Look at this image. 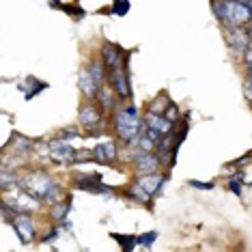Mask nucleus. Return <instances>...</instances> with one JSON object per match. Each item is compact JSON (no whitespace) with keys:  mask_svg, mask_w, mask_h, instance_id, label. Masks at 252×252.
I'll return each mask as SVG.
<instances>
[{"mask_svg":"<svg viewBox=\"0 0 252 252\" xmlns=\"http://www.w3.org/2000/svg\"><path fill=\"white\" fill-rule=\"evenodd\" d=\"M110 114H112L110 117L112 131L117 136V140L121 142V147H134L142 136V131L147 129L145 117L140 114V110L134 104H129V101L123 104L121 99Z\"/></svg>","mask_w":252,"mask_h":252,"instance_id":"nucleus-1","label":"nucleus"},{"mask_svg":"<svg viewBox=\"0 0 252 252\" xmlns=\"http://www.w3.org/2000/svg\"><path fill=\"white\" fill-rule=\"evenodd\" d=\"M22 188H24L26 192H31L32 196H37L39 200H43L45 205L59 203L63 196V188L59 186V181L41 168L26 170V173L22 175Z\"/></svg>","mask_w":252,"mask_h":252,"instance_id":"nucleus-2","label":"nucleus"},{"mask_svg":"<svg viewBox=\"0 0 252 252\" xmlns=\"http://www.w3.org/2000/svg\"><path fill=\"white\" fill-rule=\"evenodd\" d=\"M218 24L222 28L248 26L252 22V11L246 0H209Z\"/></svg>","mask_w":252,"mask_h":252,"instance_id":"nucleus-3","label":"nucleus"},{"mask_svg":"<svg viewBox=\"0 0 252 252\" xmlns=\"http://www.w3.org/2000/svg\"><path fill=\"white\" fill-rule=\"evenodd\" d=\"M104 119L106 112L95 104L93 99L82 101L78 108V125L84 127V131H89L87 136H97V131L104 127Z\"/></svg>","mask_w":252,"mask_h":252,"instance_id":"nucleus-4","label":"nucleus"},{"mask_svg":"<svg viewBox=\"0 0 252 252\" xmlns=\"http://www.w3.org/2000/svg\"><path fill=\"white\" fill-rule=\"evenodd\" d=\"M108 87L117 93L119 99L123 101L131 99L134 91H131V80H129V59H125L123 65L108 71Z\"/></svg>","mask_w":252,"mask_h":252,"instance_id":"nucleus-5","label":"nucleus"},{"mask_svg":"<svg viewBox=\"0 0 252 252\" xmlns=\"http://www.w3.org/2000/svg\"><path fill=\"white\" fill-rule=\"evenodd\" d=\"M71 186L76 188V190H84V192H91V194H99V196H106L110 198L114 196V190L110 186H106L104 181H101V177L97 173H76L71 179Z\"/></svg>","mask_w":252,"mask_h":252,"instance_id":"nucleus-6","label":"nucleus"},{"mask_svg":"<svg viewBox=\"0 0 252 252\" xmlns=\"http://www.w3.org/2000/svg\"><path fill=\"white\" fill-rule=\"evenodd\" d=\"M50 145V162L56 164V166H73L76 164V158H78V149H73L69 145V140L65 138H50L48 140Z\"/></svg>","mask_w":252,"mask_h":252,"instance_id":"nucleus-7","label":"nucleus"},{"mask_svg":"<svg viewBox=\"0 0 252 252\" xmlns=\"http://www.w3.org/2000/svg\"><path fill=\"white\" fill-rule=\"evenodd\" d=\"M9 224L13 226L15 235H18L20 242L24 244V246L35 242V237H37V226H35V220H32L31 214H15V216L9 220Z\"/></svg>","mask_w":252,"mask_h":252,"instance_id":"nucleus-8","label":"nucleus"},{"mask_svg":"<svg viewBox=\"0 0 252 252\" xmlns=\"http://www.w3.org/2000/svg\"><path fill=\"white\" fill-rule=\"evenodd\" d=\"M129 166L134 168L136 175H149V173H158L164 166V162L158 151H140L138 156L129 162Z\"/></svg>","mask_w":252,"mask_h":252,"instance_id":"nucleus-9","label":"nucleus"},{"mask_svg":"<svg viewBox=\"0 0 252 252\" xmlns=\"http://www.w3.org/2000/svg\"><path fill=\"white\" fill-rule=\"evenodd\" d=\"M222 35H224V41L228 45L233 56H244L246 48L250 45V39H248V32H246L244 26H237V28H222Z\"/></svg>","mask_w":252,"mask_h":252,"instance_id":"nucleus-10","label":"nucleus"},{"mask_svg":"<svg viewBox=\"0 0 252 252\" xmlns=\"http://www.w3.org/2000/svg\"><path fill=\"white\" fill-rule=\"evenodd\" d=\"M99 56L104 59L108 71L114 69V67L123 65L125 59L131 56V50H123L119 43H112V41H104L101 43V50H99Z\"/></svg>","mask_w":252,"mask_h":252,"instance_id":"nucleus-11","label":"nucleus"},{"mask_svg":"<svg viewBox=\"0 0 252 252\" xmlns=\"http://www.w3.org/2000/svg\"><path fill=\"white\" fill-rule=\"evenodd\" d=\"M170 179V175L168 173H162L159 175V170L158 173H149V175H138L136 177V183H140L142 188H145V192L149 194L151 198H156V196H159L162 194V190H164V183Z\"/></svg>","mask_w":252,"mask_h":252,"instance_id":"nucleus-12","label":"nucleus"},{"mask_svg":"<svg viewBox=\"0 0 252 252\" xmlns=\"http://www.w3.org/2000/svg\"><path fill=\"white\" fill-rule=\"evenodd\" d=\"M93 158H95V164H101V166L117 164V159H119V147H117V142H114V140L99 142V145L93 149Z\"/></svg>","mask_w":252,"mask_h":252,"instance_id":"nucleus-13","label":"nucleus"},{"mask_svg":"<svg viewBox=\"0 0 252 252\" xmlns=\"http://www.w3.org/2000/svg\"><path fill=\"white\" fill-rule=\"evenodd\" d=\"M142 117H145V123H147L149 129H156V131H159L162 136H173V134H175V127H177V125H175L173 121H168L164 114L145 112Z\"/></svg>","mask_w":252,"mask_h":252,"instance_id":"nucleus-14","label":"nucleus"},{"mask_svg":"<svg viewBox=\"0 0 252 252\" xmlns=\"http://www.w3.org/2000/svg\"><path fill=\"white\" fill-rule=\"evenodd\" d=\"M78 89L82 93L84 99H97V93H99V87H97L95 78L91 76L89 67H82L78 71Z\"/></svg>","mask_w":252,"mask_h":252,"instance_id":"nucleus-15","label":"nucleus"},{"mask_svg":"<svg viewBox=\"0 0 252 252\" xmlns=\"http://www.w3.org/2000/svg\"><path fill=\"white\" fill-rule=\"evenodd\" d=\"M123 198H127L129 203H136V205H145V207H149V200H151V196L145 192V188L140 186V183H136V181H131L129 186H125L121 192Z\"/></svg>","mask_w":252,"mask_h":252,"instance_id":"nucleus-16","label":"nucleus"},{"mask_svg":"<svg viewBox=\"0 0 252 252\" xmlns=\"http://www.w3.org/2000/svg\"><path fill=\"white\" fill-rule=\"evenodd\" d=\"M89 71H91V76L95 78V82H97V87H106L108 84V67H106V63L101 56H93V59L89 61Z\"/></svg>","mask_w":252,"mask_h":252,"instance_id":"nucleus-17","label":"nucleus"},{"mask_svg":"<svg viewBox=\"0 0 252 252\" xmlns=\"http://www.w3.org/2000/svg\"><path fill=\"white\" fill-rule=\"evenodd\" d=\"M95 101H97V106H99L101 110L108 114V112H112L114 108H117V104H119L121 99H119L117 93H114V91L106 84V87L99 89V93H97V99H95Z\"/></svg>","mask_w":252,"mask_h":252,"instance_id":"nucleus-18","label":"nucleus"},{"mask_svg":"<svg viewBox=\"0 0 252 252\" xmlns=\"http://www.w3.org/2000/svg\"><path fill=\"white\" fill-rule=\"evenodd\" d=\"M69 211H71V198H67V200H59V203L50 205V218H52L56 224H59L61 220H65Z\"/></svg>","mask_w":252,"mask_h":252,"instance_id":"nucleus-19","label":"nucleus"},{"mask_svg":"<svg viewBox=\"0 0 252 252\" xmlns=\"http://www.w3.org/2000/svg\"><path fill=\"white\" fill-rule=\"evenodd\" d=\"M170 104V99H168V93L166 91H162L156 99L151 101V104L147 106V112H158V114H164V110H166V106Z\"/></svg>","mask_w":252,"mask_h":252,"instance_id":"nucleus-20","label":"nucleus"},{"mask_svg":"<svg viewBox=\"0 0 252 252\" xmlns=\"http://www.w3.org/2000/svg\"><path fill=\"white\" fill-rule=\"evenodd\" d=\"M112 237L123 246V250H131L134 246H138V237H136V235H117V233H112Z\"/></svg>","mask_w":252,"mask_h":252,"instance_id":"nucleus-21","label":"nucleus"},{"mask_svg":"<svg viewBox=\"0 0 252 252\" xmlns=\"http://www.w3.org/2000/svg\"><path fill=\"white\" fill-rule=\"evenodd\" d=\"M244 97L248 101V106L252 108V69H246L244 73Z\"/></svg>","mask_w":252,"mask_h":252,"instance_id":"nucleus-22","label":"nucleus"},{"mask_svg":"<svg viewBox=\"0 0 252 252\" xmlns=\"http://www.w3.org/2000/svg\"><path fill=\"white\" fill-rule=\"evenodd\" d=\"M164 117L168 119V121H173L175 125L181 121V112H179V106L175 104V101H170L168 106H166V110H164Z\"/></svg>","mask_w":252,"mask_h":252,"instance_id":"nucleus-23","label":"nucleus"},{"mask_svg":"<svg viewBox=\"0 0 252 252\" xmlns=\"http://www.w3.org/2000/svg\"><path fill=\"white\" fill-rule=\"evenodd\" d=\"M78 136H80V129L76 127V125H69V127H63V129H59V138L69 140V138H78Z\"/></svg>","mask_w":252,"mask_h":252,"instance_id":"nucleus-24","label":"nucleus"},{"mask_svg":"<svg viewBox=\"0 0 252 252\" xmlns=\"http://www.w3.org/2000/svg\"><path fill=\"white\" fill-rule=\"evenodd\" d=\"M127 11H129V2H127V0H112V13L125 15Z\"/></svg>","mask_w":252,"mask_h":252,"instance_id":"nucleus-25","label":"nucleus"},{"mask_svg":"<svg viewBox=\"0 0 252 252\" xmlns=\"http://www.w3.org/2000/svg\"><path fill=\"white\" fill-rule=\"evenodd\" d=\"M156 239H158V233L156 231L145 233V235H138V246H151Z\"/></svg>","mask_w":252,"mask_h":252,"instance_id":"nucleus-26","label":"nucleus"},{"mask_svg":"<svg viewBox=\"0 0 252 252\" xmlns=\"http://www.w3.org/2000/svg\"><path fill=\"white\" fill-rule=\"evenodd\" d=\"M242 61H244V67H246V69H252V43L248 45V48H246Z\"/></svg>","mask_w":252,"mask_h":252,"instance_id":"nucleus-27","label":"nucleus"},{"mask_svg":"<svg viewBox=\"0 0 252 252\" xmlns=\"http://www.w3.org/2000/svg\"><path fill=\"white\" fill-rule=\"evenodd\" d=\"M192 188H198V190H214L216 183L214 181H207V183H200V181H188Z\"/></svg>","mask_w":252,"mask_h":252,"instance_id":"nucleus-28","label":"nucleus"},{"mask_svg":"<svg viewBox=\"0 0 252 252\" xmlns=\"http://www.w3.org/2000/svg\"><path fill=\"white\" fill-rule=\"evenodd\" d=\"M252 158V153H246V156L244 158H237V159H233V162H228L226 166H228V168H233V166H244L246 162H248V159Z\"/></svg>","mask_w":252,"mask_h":252,"instance_id":"nucleus-29","label":"nucleus"},{"mask_svg":"<svg viewBox=\"0 0 252 252\" xmlns=\"http://www.w3.org/2000/svg\"><path fill=\"white\" fill-rule=\"evenodd\" d=\"M244 28H246V32H248V39H250V43H252V22H250L248 26H244Z\"/></svg>","mask_w":252,"mask_h":252,"instance_id":"nucleus-30","label":"nucleus"},{"mask_svg":"<svg viewBox=\"0 0 252 252\" xmlns=\"http://www.w3.org/2000/svg\"><path fill=\"white\" fill-rule=\"evenodd\" d=\"M246 4H248V7H250V11H252V0H246Z\"/></svg>","mask_w":252,"mask_h":252,"instance_id":"nucleus-31","label":"nucleus"}]
</instances>
